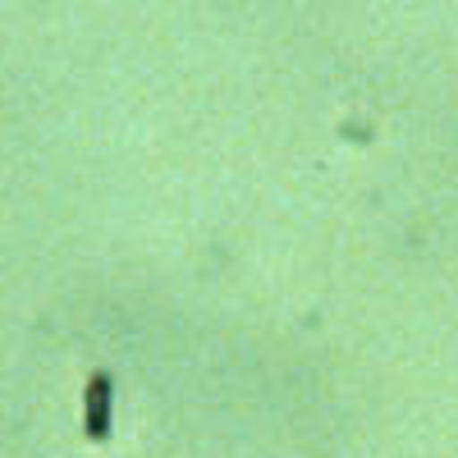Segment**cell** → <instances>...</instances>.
Wrapping results in <instances>:
<instances>
[{
	"instance_id": "6da1fadb",
	"label": "cell",
	"mask_w": 458,
	"mask_h": 458,
	"mask_svg": "<svg viewBox=\"0 0 458 458\" xmlns=\"http://www.w3.org/2000/svg\"><path fill=\"white\" fill-rule=\"evenodd\" d=\"M83 427H88L92 440H106L110 436V371H92V380H88Z\"/></svg>"
}]
</instances>
